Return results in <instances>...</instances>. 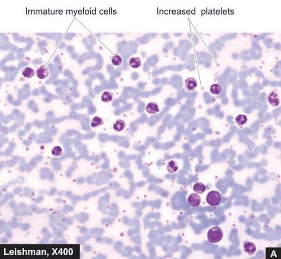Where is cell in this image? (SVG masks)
Returning <instances> with one entry per match:
<instances>
[{
    "instance_id": "1",
    "label": "cell",
    "mask_w": 281,
    "mask_h": 259,
    "mask_svg": "<svg viewBox=\"0 0 281 259\" xmlns=\"http://www.w3.org/2000/svg\"><path fill=\"white\" fill-rule=\"evenodd\" d=\"M223 236L222 229L217 226L213 227L210 229L207 233L208 240L211 243H217L221 241Z\"/></svg>"
},
{
    "instance_id": "2",
    "label": "cell",
    "mask_w": 281,
    "mask_h": 259,
    "mask_svg": "<svg viewBox=\"0 0 281 259\" xmlns=\"http://www.w3.org/2000/svg\"><path fill=\"white\" fill-rule=\"evenodd\" d=\"M206 201L212 207L218 206L222 200V195L217 191H211L207 194Z\"/></svg>"
},
{
    "instance_id": "3",
    "label": "cell",
    "mask_w": 281,
    "mask_h": 259,
    "mask_svg": "<svg viewBox=\"0 0 281 259\" xmlns=\"http://www.w3.org/2000/svg\"><path fill=\"white\" fill-rule=\"evenodd\" d=\"M266 259H281V248H266Z\"/></svg>"
},
{
    "instance_id": "4",
    "label": "cell",
    "mask_w": 281,
    "mask_h": 259,
    "mask_svg": "<svg viewBox=\"0 0 281 259\" xmlns=\"http://www.w3.org/2000/svg\"><path fill=\"white\" fill-rule=\"evenodd\" d=\"M268 102L271 105L276 107L280 104V99L279 95L275 91H272L267 96Z\"/></svg>"
},
{
    "instance_id": "5",
    "label": "cell",
    "mask_w": 281,
    "mask_h": 259,
    "mask_svg": "<svg viewBox=\"0 0 281 259\" xmlns=\"http://www.w3.org/2000/svg\"><path fill=\"white\" fill-rule=\"evenodd\" d=\"M188 201L190 206L193 208H196L201 204V199L197 193H192L189 196Z\"/></svg>"
},
{
    "instance_id": "6",
    "label": "cell",
    "mask_w": 281,
    "mask_h": 259,
    "mask_svg": "<svg viewBox=\"0 0 281 259\" xmlns=\"http://www.w3.org/2000/svg\"><path fill=\"white\" fill-rule=\"evenodd\" d=\"M36 76L39 79H43L49 76L50 72L48 68L44 65H42L36 70Z\"/></svg>"
},
{
    "instance_id": "7",
    "label": "cell",
    "mask_w": 281,
    "mask_h": 259,
    "mask_svg": "<svg viewBox=\"0 0 281 259\" xmlns=\"http://www.w3.org/2000/svg\"><path fill=\"white\" fill-rule=\"evenodd\" d=\"M185 88L189 91H193L197 87V80L194 78H189L185 81Z\"/></svg>"
},
{
    "instance_id": "8",
    "label": "cell",
    "mask_w": 281,
    "mask_h": 259,
    "mask_svg": "<svg viewBox=\"0 0 281 259\" xmlns=\"http://www.w3.org/2000/svg\"><path fill=\"white\" fill-rule=\"evenodd\" d=\"M243 246L244 251L247 253L249 255H253L256 251V246L252 242L245 241L243 244Z\"/></svg>"
},
{
    "instance_id": "9",
    "label": "cell",
    "mask_w": 281,
    "mask_h": 259,
    "mask_svg": "<svg viewBox=\"0 0 281 259\" xmlns=\"http://www.w3.org/2000/svg\"><path fill=\"white\" fill-rule=\"evenodd\" d=\"M146 110L148 113L151 114H155L159 111L158 105L154 102L149 103L146 106Z\"/></svg>"
},
{
    "instance_id": "10",
    "label": "cell",
    "mask_w": 281,
    "mask_h": 259,
    "mask_svg": "<svg viewBox=\"0 0 281 259\" xmlns=\"http://www.w3.org/2000/svg\"><path fill=\"white\" fill-rule=\"evenodd\" d=\"M206 189L205 184L201 182H197L194 184L193 190L197 194H203Z\"/></svg>"
},
{
    "instance_id": "11",
    "label": "cell",
    "mask_w": 281,
    "mask_h": 259,
    "mask_svg": "<svg viewBox=\"0 0 281 259\" xmlns=\"http://www.w3.org/2000/svg\"><path fill=\"white\" fill-rule=\"evenodd\" d=\"M178 164L175 161H170L167 165V169L170 173H172L176 172L178 169Z\"/></svg>"
},
{
    "instance_id": "12",
    "label": "cell",
    "mask_w": 281,
    "mask_h": 259,
    "mask_svg": "<svg viewBox=\"0 0 281 259\" xmlns=\"http://www.w3.org/2000/svg\"><path fill=\"white\" fill-rule=\"evenodd\" d=\"M210 91L214 95H219L222 91V87L219 83H214L210 87Z\"/></svg>"
},
{
    "instance_id": "13",
    "label": "cell",
    "mask_w": 281,
    "mask_h": 259,
    "mask_svg": "<svg viewBox=\"0 0 281 259\" xmlns=\"http://www.w3.org/2000/svg\"><path fill=\"white\" fill-rule=\"evenodd\" d=\"M126 124L123 120L119 119L114 122L113 125V129L116 132H121L125 128Z\"/></svg>"
},
{
    "instance_id": "14",
    "label": "cell",
    "mask_w": 281,
    "mask_h": 259,
    "mask_svg": "<svg viewBox=\"0 0 281 259\" xmlns=\"http://www.w3.org/2000/svg\"><path fill=\"white\" fill-rule=\"evenodd\" d=\"M130 66L133 68H138L141 65V61L138 57L132 58L129 61Z\"/></svg>"
},
{
    "instance_id": "15",
    "label": "cell",
    "mask_w": 281,
    "mask_h": 259,
    "mask_svg": "<svg viewBox=\"0 0 281 259\" xmlns=\"http://www.w3.org/2000/svg\"><path fill=\"white\" fill-rule=\"evenodd\" d=\"M23 76L25 78L30 79L33 77L34 75V71L30 67H26L22 71Z\"/></svg>"
},
{
    "instance_id": "16",
    "label": "cell",
    "mask_w": 281,
    "mask_h": 259,
    "mask_svg": "<svg viewBox=\"0 0 281 259\" xmlns=\"http://www.w3.org/2000/svg\"><path fill=\"white\" fill-rule=\"evenodd\" d=\"M113 94L110 91H105L102 96V100L104 103H109L113 99Z\"/></svg>"
},
{
    "instance_id": "17",
    "label": "cell",
    "mask_w": 281,
    "mask_h": 259,
    "mask_svg": "<svg viewBox=\"0 0 281 259\" xmlns=\"http://www.w3.org/2000/svg\"><path fill=\"white\" fill-rule=\"evenodd\" d=\"M248 121V118L246 115L243 114L238 115L235 118V121L238 125H243L245 124Z\"/></svg>"
},
{
    "instance_id": "18",
    "label": "cell",
    "mask_w": 281,
    "mask_h": 259,
    "mask_svg": "<svg viewBox=\"0 0 281 259\" xmlns=\"http://www.w3.org/2000/svg\"><path fill=\"white\" fill-rule=\"evenodd\" d=\"M103 124V121L102 119L97 116L94 117L92 119L91 122V125L92 127H98Z\"/></svg>"
},
{
    "instance_id": "19",
    "label": "cell",
    "mask_w": 281,
    "mask_h": 259,
    "mask_svg": "<svg viewBox=\"0 0 281 259\" xmlns=\"http://www.w3.org/2000/svg\"><path fill=\"white\" fill-rule=\"evenodd\" d=\"M122 59L119 55H116L113 57L111 60L112 63L115 66H119L122 63Z\"/></svg>"
},
{
    "instance_id": "20",
    "label": "cell",
    "mask_w": 281,
    "mask_h": 259,
    "mask_svg": "<svg viewBox=\"0 0 281 259\" xmlns=\"http://www.w3.org/2000/svg\"><path fill=\"white\" fill-rule=\"evenodd\" d=\"M52 154L55 156H59L61 155L62 153V149L59 146H55L52 150Z\"/></svg>"
}]
</instances>
